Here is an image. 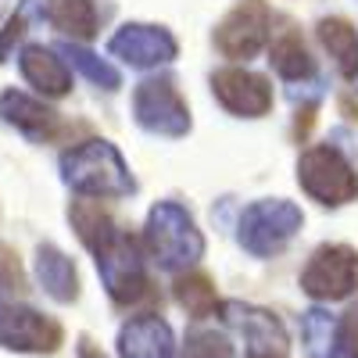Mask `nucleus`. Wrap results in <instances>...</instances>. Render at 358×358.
<instances>
[{
    "mask_svg": "<svg viewBox=\"0 0 358 358\" xmlns=\"http://www.w3.org/2000/svg\"><path fill=\"white\" fill-rule=\"evenodd\" d=\"M222 319L233 326L236 334H244L251 341V351H276V355H283L287 344H290L283 322L273 312H265V308L241 305V301H226L222 305Z\"/></svg>",
    "mask_w": 358,
    "mask_h": 358,
    "instance_id": "nucleus-15",
    "label": "nucleus"
},
{
    "mask_svg": "<svg viewBox=\"0 0 358 358\" xmlns=\"http://www.w3.org/2000/svg\"><path fill=\"white\" fill-rule=\"evenodd\" d=\"M176 301L183 305L194 319H204V315L215 312L219 297H215L212 280L201 276V273H190V276H179V280H176Z\"/></svg>",
    "mask_w": 358,
    "mask_h": 358,
    "instance_id": "nucleus-23",
    "label": "nucleus"
},
{
    "mask_svg": "<svg viewBox=\"0 0 358 358\" xmlns=\"http://www.w3.org/2000/svg\"><path fill=\"white\" fill-rule=\"evenodd\" d=\"M273 40V11L265 0H244L236 4L215 29V47L229 62H251L258 50Z\"/></svg>",
    "mask_w": 358,
    "mask_h": 358,
    "instance_id": "nucleus-8",
    "label": "nucleus"
},
{
    "mask_svg": "<svg viewBox=\"0 0 358 358\" xmlns=\"http://www.w3.org/2000/svg\"><path fill=\"white\" fill-rule=\"evenodd\" d=\"M22 4V15H25V8H33V4H40V11H43V0H18Z\"/></svg>",
    "mask_w": 358,
    "mask_h": 358,
    "instance_id": "nucleus-27",
    "label": "nucleus"
},
{
    "mask_svg": "<svg viewBox=\"0 0 358 358\" xmlns=\"http://www.w3.org/2000/svg\"><path fill=\"white\" fill-rule=\"evenodd\" d=\"M57 344H62V326L54 319L29 305L0 301V348L22 355H54Z\"/></svg>",
    "mask_w": 358,
    "mask_h": 358,
    "instance_id": "nucleus-9",
    "label": "nucleus"
},
{
    "mask_svg": "<svg viewBox=\"0 0 358 358\" xmlns=\"http://www.w3.org/2000/svg\"><path fill=\"white\" fill-rule=\"evenodd\" d=\"M133 115H136L140 129L155 133V136H183L190 129L187 101L179 97V90L169 76L143 79L133 90Z\"/></svg>",
    "mask_w": 358,
    "mask_h": 358,
    "instance_id": "nucleus-7",
    "label": "nucleus"
},
{
    "mask_svg": "<svg viewBox=\"0 0 358 358\" xmlns=\"http://www.w3.org/2000/svg\"><path fill=\"white\" fill-rule=\"evenodd\" d=\"M301 290L315 301H344L358 290V251L344 244H322L301 268Z\"/></svg>",
    "mask_w": 358,
    "mask_h": 358,
    "instance_id": "nucleus-6",
    "label": "nucleus"
},
{
    "mask_svg": "<svg viewBox=\"0 0 358 358\" xmlns=\"http://www.w3.org/2000/svg\"><path fill=\"white\" fill-rule=\"evenodd\" d=\"M179 358H233V344H229L226 334L197 326V330L187 334V341H183V355H179Z\"/></svg>",
    "mask_w": 358,
    "mask_h": 358,
    "instance_id": "nucleus-24",
    "label": "nucleus"
},
{
    "mask_svg": "<svg viewBox=\"0 0 358 358\" xmlns=\"http://www.w3.org/2000/svg\"><path fill=\"white\" fill-rule=\"evenodd\" d=\"M118 358H176L172 326L162 315H136L118 330Z\"/></svg>",
    "mask_w": 358,
    "mask_h": 358,
    "instance_id": "nucleus-14",
    "label": "nucleus"
},
{
    "mask_svg": "<svg viewBox=\"0 0 358 358\" xmlns=\"http://www.w3.org/2000/svg\"><path fill=\"white\" fill-rule=\"evenodd\" d=\"M301 334H305V348L312 358H326L337 341H341V322L330 315V312H322V308H312L301 315Z\"/></svg>",
    "mask_w": 358,
    "mask_h": 358,
    "instance_id": "nucleus-22",
    "label": "nucleus"
},
{
    "mask_svg": "<svg viewBox=\"0 0 358 358\" xmlns=\"http://www.w3.org/2000/svg\"><path fill=\"white\" fill-rule=\"evenodd\" d=\"M97 273L104 290L111 294V301L118 305H136L151 294V280H147V265L140 248L129 241V236L118 229L111 241H104L97 251Z\"/></svg>",
    "mask_w": 358,
    "mask_h": 358,
    "instance_id": "nucleus-5",
    "label": "nucleus"
},
{
    "mask_svg": "<svg viewBox=\"0 0 358 358\" xmlns=\"http://www.w3.org/2000/svg\"><path fill=\"white\" fill-rule=\"evenodd\" d=\"M143 244H147V255L165 273H187V268H194L204 258V236H201L194 215L176 201H158L151 208Z\"/></svg>",
    "mask_w": 358,
    "mask_h": 358,
    "instance_id": "nucleus-2",
    "label": "nucleus"
},
{
    "mask_svg": "<svg viewBox=\"0 0 358 358\" xmlns=\"http://www.w3.org/2000/svg\"><path fill=\"white\" fill-rule=\"evenodd\" d=\"M36 283L40 290H47L54 301H76L79 294V276H76V265L65 251H57L54 244H40L36 248Z\"/></svg>",
    "mask_w": 358,
    "mask_h": 358,
    "instance_id": "nucleus-17",
    "label": "nucleus"
},
{
    "mask_svg": "<svg viewBox=\"0 0 358 358\" xmlns=\"http://www.w3.org/2000/svg\"><path fill=\"white\" fill-rule=\"evenodd\" d=\"M326 358H358V348H351V344H341V341H337V348H334L330 355H326Z\"/></svg>",
    "mask_w": 358,
    "mask_h": 358,
    "instance_id": "nucleus-25",
    "label": "nucleus"
},
{
    "mask_svg": "<svg viewBox=\"0 0 358 358\" xmlns=\"http://www.w3.org/2000/svg\"><path fill=\"white\" fill-rule=\"evenodd\" d=\"M248 358H283V355H276V351H251Z\"/></svg>",
    "mask_w": 358,
    "mask_h": 358,
    "instance_id": "nucleus-26",
    "label": "nucleus"
},
{
    "mask_svg": "<svg viewBox=\"0 0 358 358\" xmlns=\"http://www.w3.org/2000/svg\"><path fill=\"white\" fill-rule=\"evenodd\" d=\"M40 15L57 29V33L72 36L76 43L94 40L97 36V25H101L97 0H43V11Z\"/></svg>",
    "mask_w": 358,
    "mask_h": 358,
    "instance_id": "nucleus-16",
    "label": "nucleus"
},
{
    "mask_svg": "<svg viewBox=\"0 0 358 358\" xmlns=\"http://www.w3.org/2000/svg\"><path fill=\"white\" fill-rule=\"evenodd\" d=\"M268 65H273V72L287 83H305L315 72L312 57H308V50H305V43H301L297 33H283V36H276L273 43H268Z\"/></svg>",
    "mask_w": 358,
    "mask_h": 358,
    "instance_id": "nucleus-19",
    "label": "nucleus"
},
{
    "mask_svg": "<svg viewBox=\"0 0 358 358\" xmlns=\"http://www.w3.org/2000/svg\"><path fill=\"white\" fill-rule=\"evenodd\" d=\"M69 215H72V226H76V233H79V241H83L90 251H97L104 241H111V236L118 233V226L111 222V215L104 212L94 197L76 201V208H72Z\"/></svg>",
    "mask_w": 358,
    "mask_h": 358,
    "instance_id": "nucleus-20",
    "label": "nucleus"
},
{
    "mask_svg": "<svg viewBox=\"0 0 358 358\" xmlns=\"http://www.w3.org/2000/svg\"><path fill=\"white\" fill-rule=\"evenodd\" d=\"M108 50L115 57H122L133 69H158L169 65L176 57V36L162 25H143V22H129L108 40Z\"/></svg>",
    "mask_w": 358,
    "mask_h": 358,
    "instance_id": "nucleus-10",
    "label": "nucleus"
},
{
    "mask_svg": "<svg viewBox=\"0 0 358 358\" xmlns=\"http://www.w3.org/2000/svg\"><path fill=\"white\" fill-rule=\"evenodd\" d=\"M212 94L219 97V104L229 115H241V118H258L273 108V86H268L265 76L251 72V69H219L212 76Z\"/></svg>",
    "mask_w": 358,
    "mask_h": 358,
    "instance_id": "nucleus-11",
    "label": "nucleus"
},
{
    "mask_svg": "<svg viewBox=\"0 0 358 358\" xmlns=\"http://www.w3.org/2000/svg\"><path fill=\"white\" fill-rule=\"evenodd\" d=\"M62 176L79 197H94V201L129 197L136 190V179L129 176L126 158L108 140H86V143H76L72 151H65Z\"/></svg>",
    "mask_w": 358,
    "mask_h": 358,
    "instance_id": "nucleus-1",
    "label": "nucleus"
},
{
    "mask_svg": "<svg viewBox=\"0 0 358 358\" xmlns=\"http://www.w3.org/2000/svg\"><path fill=\"white\" fill-rule=\"evenodd\" d=\"M297 183L319 204H348L358 197V172L355 165L330 143H315L297 162Z\"/></svg>",
    "mask_w": 358,
    "mask_h": 358,
    "instance_id": "nucleus-4",
    "label": "nucleus"
},
{
    "mask_svg": "<svg viewBox=\"0 0 358 358\" xmlns=\"http://www.w3.org/2000/svg\"><path fill=\"white\" fill-rule=\"evenodd\" d=\"M305 215L294 201H283V197H268V201H255L244 208L241 215V233L236 241L241 248L255 258H268V255H280L294 236L301 229Z\"/></svg>",
    "mask_w": 358,
    "mask_h": 358,
    "instance_id": "nucleus-3",
    "label": "nucleus"
},
{
    "mask_svg": "<svg viewBox=\"0 0 358 358\" xmlns=\"http://www.w3.org/2000/svg\"><path fill=\"white\" fill-rule=\"evenodd\" d=\"M319 40L330 50L337 72L344 79H355L358 76V33H355V25L344 22V18H322L319 22Z\"/></svg>",
    "mask_w": 358,
    "mask_h": 358,
    "instance_id": "nucleus-18",
    "label": "nucleus"
},
{
    "mask_svg": "<svg viewBox=\"0 0 358 358\" xmlns=\"http://www.w3.org/2000/svg\"><path fill=\"white\" fill-rule=\"evenodd\" d=\"M0 118H4L8 126H15L25 140H33V143L54 140L57 133H62L57 111H50L40 97H29V94H22V90L0 94Z\"/></svg>",
    "mask_w": 358,
    "mask_h": 358,
    "instance_id": "nucleus-13",
    "label": "nucleus"
},
{
    "mask_svg": "<svg viewBox=\"0 0 358 358\" xmlns=\"http://www.w3.org/2000/svg\"><path fill=\"white\" fill-rule=\"evenodd\" d=\"M18 72L22 79L43 97H65L72 90V76H69V62L57 47H43V43H25L18 50Z\"/></svg>",
    "mask_w": 358,
    "mask_h": 358,
    "instance_id": "nucleus-12",
    "label": "nucleus"
},
{
    "mask_svg": "<svg viewBox=\"0 0 358 358\" xmlns=\"http://www.w3.org/2000/svg\"><path fill=\"white\" fill-rule=\"evenodd\" d=\"M57 54H62L72 69H79L94 86H101V90H118V86H122V76H118L115 65H108L104 57H97L94 50H86V47L76 43V40L57 43Z\"/></svg>",
    "mask_w": 358,
    "mask_h": 358,
    "instance_id": "nucleus-21",
    "label": "nucleus"
}]
</instances>
